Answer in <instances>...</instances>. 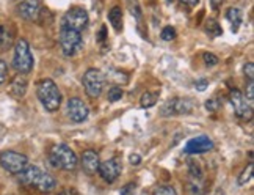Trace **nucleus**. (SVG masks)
I'll use <instances>...</instances> for the list:
<instances>
[{
    "label": "nucleus",
    "instance_id": "11",
    "mask_svg": "<svg viewBox=\"0 0 254 195\" xmlns=\"http://www.w3.org/2000/svg\"><path fill=\"white\" fill-rule=\"evenodd\" d=\"M97 173L101 175L104 181L115 183L121 173V161L118 158H113V159H109L105 162H101L99 169H97Z\"/></svg>",
    "mask_w": 254,
    "mask_h": 195
},
{
    "label": "nucleus",
    "instance_id": "26",
    "mask_svg": "<svg viewBox=\"0 0 254 195\" xmlns=\"http://www.w3.org/2000/svg\"><path fill=\"white\" fill-rule=\"evenodd\" d=\"M154 195H178L173 186H159L154 191Z\"/></svg>",
    "mask_w": 254,
    "mask_h": 195
},
{
    "label": "nucleus",
    "instance_id": "18",
    "mask_svg": "<svg viewBox=\"0 0 254 195\" xmlns=\"http://www.w3.org/2000/svg\"><path fill=\"white\" fill-rule=\"evenodd\" d=\"M226 19L231 22V25H232V32H239V28L242 25V21H243L242 9H239V8H228Z\"/></svg>",
    "mask_w": 254,
    "mask_h": 195
},
{
    "label": "nucleus",
    "instance_id": "17",
    "mask_svg": "<svg viewBox=\"0 0 254 195\" xmlns=\"http://www.w3.org/2000/svg\"><path fill=\"white\" fill-rule=\"evenodd\" d=\"M14 41V33L8 25H2L0 24V49L2 51H6V49L11 47Z\"/></svg>",
    "mask_w": 254,
    "mask_h": 195
},
{
    "label": "nucleus",
    "instance_id": "23",
    "mask_svg": "<svg viewBox=\"0 0 254 195\" xmlns=\"http://www.w3.org/2000/svg\"><path fill=\"white\" fill-rule=\"evenodd\" d=\"M253 170H254V165L250 164L248 167L240 173V177H239V184H240V186H245V184L251 180V177H253Z\"/></svg>",
    "mask_w": 254,
    "mask_h": 195
},
{
    "label": "nucleus",
    "instance_id": "13",
    "mask_svg": "<svg viewBox=\"0 0 254 195\" xmlns=\"http://www.w3.org/2000/svg\"><path fill=\"white\" fill-rule=\"evenodd\" d=\"M229 101H231V104L234 107V112H236L239 118H251V113H253L251 105L247 102V99L243 98V95L237 89H234L231 92Z\"/></svg>",
    "mask_w": 254,
    "mask_h": 195
},
{
    "label": "nucleus",
    "instance_id": "38",
    "mask_svg": "<svg viewBox=\"0 0 254 195\" xmlns=\"http://www.w3.org/2000/svg\"><path fill=\"white\" fill-rule=\"evenodd\" d=\"M215 195H224V192H223V189H218L217 192H215Z\"/></svg>",
    "mask_w": 254,
    "mask_h": 195
},
{
    "label": "nucleus",
    "instance_id": "27",
    "mask_svg": "<svg viewBox=\"0 0 254 195\" xmlns=\"http://www.w3.org/2000/svg\"><path fill=\"white\" fill-rule=\"evenodd\" d=\"M129 8L132 11V16H135L140 21V19H141V9L138 6V2H136V0H129Z\"/></svg>",
    "mask_w": 254,
    "mask_h": 195
},
{
    "label": "nucleus",
    "instance_id": "16",
    "mask_svg": "<svg viewBox=\"0 0 254 195\" xmlns=\"http://www.w3.org/2000/svg\"><path fill=\"white\" fill-rule=\"evenodd\" d=\"M99 154L93 150H86L83 151V156H82V167L83 170L88 173V175H94L99 169Z\"/></svg>",
    "mask_w": 254,
    "mask_h": 195
},
{
    "label": "nucleus",
    "instance_id": "2",
    "mask_svg": "<svg viewBox=\"0 0 254 195\" xmlns=\"http://www.w3.org/2000/svg\"><path fill=\"white\" fill-rule=\"evenodd\" d=\"M38 99L41 101L44 109L49 112H55L60 109L62 104V93L58 90L57 84L52 79H43L36 85Z\"/></svg>",
    "mask_w": 254,
    "mask_h": 195
},
{
    "label": "nucleus",
    "instance_id": "7",
    "mask_svg": "<svg viewBox=\"0 0 254 195\" xmlns=\"http://www.w3.org/2000/svg\"><path fill=\"white\" fill-rule=\"evenodd\" d=\"M0 165H2L8 173L19 175L28 165V158L22 153L8 150V151L0 153Z\"/></svg>",
    "mask_w": 254,
    "mask_h": 195
},
{
    "label": "nucleus",
    "instance_id": "14",
    "mask_svg": "<svg viewBox=\"0 0 254 195\" xmlns=\"http://www.w3.org/2000/svg\"><path fill=\"white\" fill-rule=\"evenodd\" d=\"M212 150H213V142L209 135H198V137L189 140V143L184 148V151L187 154H202Z\"/></svg>",
    "mask_w": 254,
    "mask_h": 195
},
{
    "label": "nucleus",
    "instance_id": "15",
    "mask_svg": "<svg viewBox=\"0 0 254 195\" xmlns=\"http://www.w3.org/2000/svg\"><path fill=\"white\" fill-rule=\"evenodd\" d=\"M27 87H28L27 77L24 74H19V76L14 77L11 82H9L8 93L11 95L13 98H16V99H21V98H24L25 93H27Z\"/></svg>",
    "mask_w": 254,
    "mask_h": 195
},
{
    "label": "nucleus",
    "instance_id": "8",
    "mask_svg": "<svg viewBox=\"0 0 254 195\" xmlns=\"http://www.w3.org/2000/svg\"><path fill=\"white\" fill-rule=\"evenodd\" d=\"M63 25L67 28H72V30L82 32L83 28L88 25V13L86 9L80 6H72L64 13L63 17Z\"/></svg>",
    "mask_w": 254,
    "mask_h": 195
},
{
    "label": "nucleus",
    "instance_id": "20",
    "mask_svg": "<svg viewBox=\"0 0 254 195\" xmlns=\"http://www.w3.org/2000/svg\"><path fill=\"white\" fill-rule=\"evenodd\" d=\"M206 33L212 38H217L223 33L221 30V25L215 21V19H207V22H206Z\"/></svg>",
    "mask_w": 254,
    "mask_h": 195
},
{
    "label": "nucleus",
    "instance_id": "25",
    "mask_svg": "<svg viewBox=\"0 0 254 195\" xmlns=\"http://www.w3.org/2000/svg\"><path fill=\"white\" fill-rule=\"evenodd\" d=\"M176 35H178V33H176V30H174L173 27H170V25L165 27L163 30H162V33H160L162 40H165V41H173L174 38H176Z\"/></svg>",
    "mask_w": 254,
    "mask_h": 195
},
{
    "label": "nucleus",
    "instance_id": "5",
    "mask_svg": "<svg viewBox=\"0 0 254 195\" xmlns=\"http://www.w3.org/2000/svg\"><path fill=\"white\" fill-rule=\"evenodd\" d=\"M82 44H83V38H82L80 32L72 30V28H67V27L62 25V30H60V47H62L64 57H74L82 49Z\"/></svg>",
    "mask_w": 254,
    "mask_h": 195
},
{
    "label": "nucleus",
    "instance_id": "37",
    "mask_svg": "<svg viewBox=\"0 0 254 195\" xmlns=\"http://www.w3.org/2000/svg\"><path fill=\"white\" fill-rule=\"evenodd\" d=\"M58 195H72V194H71L69 191H63L62 194H58Z\"/></svg>",
    "mask_w": 254,
    "mask_h": 195
},
{
    "label": "nucleus",
    "instance_id": "12",
    "mask_svg": "<svg viewBox=\"0 0 254 195\" xmlns=\"http://www.w3.org/2000/svg\"><path fill=\"white\" fill-rule=\"evenodd\" d=\"M67 115L74 123H82L88 118L90 115V109L88 105L80 99V98H71L67 101Z\"/></svg>",
    "mask_w": 254,
    "mask_h": 195
},
{
    "label": "nucleus",
    "instance_id": "31",
    "mask_svg": "<svg viewBox=\"0 0 254 195\" xmlns=\"http://www.w3.org/2000/svg\"><path fill=\"white\" fill-rule=\"evenodd\" d=\"M247 99L251 104L254 101V81H248V85H247Z\"/></svg>",
    "mask_w": 254,
    "mask_h": 195
},
{
    "label": "nucleus",
    "instance_id": "35",
    "mask_svg": "<svg viewBox=\"0 0 254 195\" xmlns=\"http://www.w3.org/2000/svg\"><path fill=\"white\" fill-rule=\"evenodd\" d=\"M129 161H130V164H132V165H140V164H141V158H140V156L136 154V153L130 154Z\"/></svg>",
    "mask_w": 254,
    "mask_h": 195
},
{
    "label": "nucleus",
    "instance_id": "32",
    "mask_svg": "<svg viewBox=\"0 0 254 195\" xmlns=\"http://www.w3.org/2000/svg\"><path fill=\"white\" fill-rule=\"evenodd\" d=\"M218 107H220V104H218L217 99H207V101H206V109H207L209 112H217V110H218Z\"/></svg>",
    "mask_w": 254,
    "mask_h": 195
},
{
    "label": "nucleus",
    "instance_id": "34",
    "mask_svg": "<svg viewBox=\"0 0 254 195\" xmlns=\"http://www.w3.org/2000/svg\"><path fill=\"white\" fill-rule=\"evenodd\" d=\"M133 189H135V184H126L121 189V195H132Z\"/></svg>",
    "mask_w": 254,
    "mask_h": 195
},
{
    "label": "nucleus",
    "instance_id": "22",
    "mask_svg": "<svg viewBox=\"0 0 254 195\" xmlns=\"http://www.w3.org/2000/svg\"><path fill=\"white\" fill-rule=\"evenodd\" d=\"M189 170H190V177H191V180H202V170H201L199 162L190 159V161H189Z\"/></svg>",
    "mask_w": 254,
    "mask_h": 195
},
{
    "label": "nucleus",
    "instance_id": "24",
    "mask_svg": "<svg viewBox=\"0 0 254 195\" xmlns=\"http://www.w3.org/2000/svg\"><path fill=\"white\" fill-rule=\"evenodd\" d=\"M123 95H124V92H123V89H121V87L115 85V87H112V89L109 90V101H110V102L121 101Z\"/></svg>",
    "mask_w": 254,
    "mask_h": 195
},
{
    "label": "nucleus",
    "instance_id": "30",
    "mask_svg": "<svg viewBox=\"0 0 254 195\" xmlns=\"http://www.w3.org/2000/svg\"><path fill=\"white\" fill-rule=\"evenodd\" d=\"M243 71H245V76L248 77V81H254V63L253 62H248Z\"/></svg>",
    "mask_w": 254,
    "mask_h": 195
},
{
    "label": "nucleus",
    "instance_id": "29",
    "mask_svg": "<svg viewBox=\"0 0 254 195\" xmlns=\"http://www.w3.org/2000/svg\"><path fill=\"white\" fill-rule=\"evenodd\" d=\"M8 77V66L3 60H0V85H2Z\"/></svg>",
    "mask_w": 254,
    "mask_h": 195
},
{
    "label": "nucleus",
    "instance_id": "21",
    "mask_svg": "<svg viewBox=\"0 0 254 195\" xmlns=\"http://www.w3.org/2000/svg\"><path fill=\"white\" fill-rule=\"evenodd\" d=\"M141 102V107L143 109H149V107H152V105H155L157 104V95L155 93H151V92H146L143 96H141V99H140Z\"/></svg>",
    "mask_w": 254,
    "mask_h": 195
},
{
    "label": "nucleus",
    "instance_id": "1",
    "mask_svg": "<svg viewBox=\"0 0 254 195\" xmlns=\"http://www.w3.org/2000/svg\"><path fill=\"white\" fill-rule=\"evenodd\" d=\"M19 180L27 186H33L40 192H52L57 186V181L52 175L41 170L36 165H27V167L19 173Z\"/></svg>",
    "mask_w": 254,
    "mask_h": 195
},
{
    "label": "nucleus",
    "instance_id": "9",
    "mask_svg": "<svg viewBox=\"0 0 254 195\" xmlns=\"http://www.w3.org/2000/svg\"><path fill=\"white\" fill-rule=\"evenodd\" d=\"M193 110V102L187 98H173V99L167 101L162 107V115L163 116H171V115H189Z\"/></svg>",
    "mask_w": 254,
    "mask_h": 195
},
{
    "label": "nucleus",
    "instance_id": "19",
    "mask_svg": "<svg viewBox=\"0 0 254 195\" xmlns=\"http://www.w3.org/2000/svg\"><path fill=\"white\" fill-rule=\"evenodd\" d=\"M109 22L113 25L116 32L123 30V9L120 6H113L109 11Z\"/></svg>",
    "mask_w": 254,
    "mask_h": 195
},
{
    "label": "nucleus",
    "instance_id": "10",
    "mask_svg": "<svg viewBox=\"0 0 254 195\" xmlns=\"http://www.w3.org/2000/svg\"><path fill=\"white\" fill-rule=\"evenodd\" d=\"M17 14L24 21L36 22L41 16V2L40 0H22L17 6Z\"/></svg>",
    "mask_w": 254,
    "mask_h": 195
},
{
    "label": "nucleus",
    "instance_id": "3",
    "mask_svg": "<svg viewBox=\"0 0 254 195\" xmlns=\"http://www.w3.org/2000/svg\"><path fill=\"white\" fill-rule=\"evenodd\" d=\"M49 161H51V164L54 165V167L66 170V172L75 170V167L79 165L77 154L64 143L52 146L51 153H49Z\"/></svg>",
    "mask_w": 254,
    "mask_h": 195
},
{
    "label": "nucleus",
    "instance_id": "28",
    "mask_svg": "<svg viewBox=\"0 0 254 195\" xmlns=\"http://www.w3.org/2000/svg\"><path fill=\"white\" fill-rule=\"evenodd\" d=\"M202 58H204V63H206L207 66H215V65H218V57L217 55H213V54H210V52H206L202 55Z\"/></svg>",
    "mask_w": 254,
    "mask_h": 195
},
{
    "label": "nucleus",
    "instance_id": "4",
    "mask_svg": "<svg viewBox=\"0 0 254 195\" xmlns=\"http://www.w3.org/2000/svg\"><path fill=\"white\" fill-rule=\"evenodd\" d=\"M33 55L30 51V44L27 40L21 38L17 40L14 46V55H13V66L19 74H28L33 70Z\"/></svg>",
    "mask_w": 254,
    "mask_h": 195
},
{
    "label": "nucleus",
    "instance_id": "6",
    "mask_svg": "<svg viewBox=\"0 0 254 195\" xmlns=\"http://www.w3.org/2000/svg\"><path fill=\"white\" fill-rule=\"evenodd\" d=\"M83 89L85 93L90 98H99L102 95L104 85H105V76L102 71L96 70V68H90L85 74H83Z\"/></svg>",
    "mask_w": 254,
    "mask_h": 195
},
{
    "label": "nucleus",
    "instance_id": "33",
    "mask_svg": "<svg viewBox=\"0 0 254 195\" xmlns=\"http://www.w3.org/2000/svg\"><path fill=\"white\" fill-rule=\"evenodd\" d=\"M207 87H209V82H207V81H204V79L194 82V89H198L199 92H204V90L207 89Z\"/></svg>",
    "mask_w": 254,
    "mask_h": 195
},
{
    "label": "nucleus",
    "instance_id": "36",
    "mask_svg": "<svg viewBox=\"0 0 254 195\" xmlns=\"http://www.w3.org/2000/svg\"><path fill=\"white\" fill-rule=\"evenodd\" d=\"M184 5H189V6H196L199 3V0H179Z\"/></svg>",
    "mask_w": 254,
    "mask_h": 195
}]
</instances>
